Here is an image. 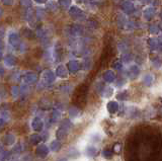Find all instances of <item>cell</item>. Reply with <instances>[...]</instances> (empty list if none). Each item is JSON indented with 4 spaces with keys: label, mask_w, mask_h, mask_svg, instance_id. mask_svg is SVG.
<instances>
[{
    "label": "cell",
    "mask_w": 162,
    "mask_h": 161,
    "mask_svg": "<svg viewBox=\"0 0 162 161\" xmlns=\"http://www.w3.org/2000/svg\"><path fill=\"white\" fill-rule=\"evenodd\" d=\"M55 81V75L52 71H45L42 75V83L44 85H50Z\"/></svg>",
    "instance_id": "obj_1"
},
{
    "label": "cell",
    "mask_w": 162,
    "mask_h": 161,
    "mask_svg": "<svg viewBox=\"0 0 162 161\" xmlns=\"http://www.w3.org/2000/svg\"><path fill=\"white\" fill-rule=\"evenodd\" d=\"M35 154L41 158H45L46 156L49 154V148L47 147L45 144H41L35 149Z\"/></svg>",
    "instance_id": "obj_2"
},
{
    "label": "cell",
    "mask_w": 162,
    "mask_h": 161,
    "mask_svg": "<svg viewBox=\"0 0 162 161\" xmlns=\"http://www.w3.org/2000/svg\"><path fill=\"white\" fill-rule=\"evenodd\" d=\"M32 128L35 132H41L44 128V122L40 118H35L32 123Z\"/></svg>",
    "instance_id": "obj_3"
},
{
    "label": "cell",
    "mask_w": 162,
    "mask_h": 161,
    "mask_svg": "<svg viewBox=\"0 0 162 161\" xmlns=\"http://www.w3.org/2000/svg\"><path fill=\"white\" fill-rule=\"evenodd\" d=\"M23 82L27 84H30L34 83V82L37 81V75L35 73H28V74H25L22 78Z\"/></svg>",
    "instance_id": "obj_4"
},
{
    "label": "cell",
    "mask_w": 162,
    "mask_h": 161,
    "mask_svg": "<svg viewBox=\"0 0 162 161\" xmlns=\"http://www.w3.org/2000/svg\"><path fill=\"white\" fill-rule=\"evenodd\" d=\"M68 132H69L68 129L60 126L58 131H57V138H58V140H63V139H65L68 135Z\"/></svg>",
    "instance_id": "obj_5"
},
{
    "label": "cell",
    "mask_w": 162,
    "mask_h": 161,
    "mask_svg": "<svg viewBox=\"0 0 162 161\" xmlns=\"http://www.w3.org/2000/svg\"><path fill=\"white\" fill-rule=\"evenodd\" d=\"M14 142H15V137L13 136L12 134H7L4 136V143L6 145H13Z\"/></svg>",
    "instance_id": "obj_6"
},
{
    "label": "cell",
    "mask_w": 162,
    "mask_h": 161,
    "mask_svg": "<svg viewBox=\"0 0 162 161\" xmlns=\"http://www.w3.org/2000/svg\"><path fill=\"white\" fill-rule=\"evenodd\" d=\"M108 110L111 113H115L119 110V105L115 101H111L108 105Z\"/></svg>",
    "instance_id": "obj_7"
},
{
    "label": "cell",
    "mask_w": 162,
    "mask_h": 161,
    "mask_svg": "<svg viewBox=\"0 0 162 161\" xmlns=\"http://www.w3.org/2000/svg\"><path fill=\"white\" fill-rule=\"evenodd\" d=\"M60 119V112L59 110H54L53 113H52L51 117H50V122L52 123V124H55V123H57Z\"/></svg>",
    "instance_id": "obj_8"
},
{
    "label": "cell",
    "mask_w": 162,
    "mask_h": 161,
    "mask_svg": "<svg viewBox=\"0 0 162 161\" xmlns=\"http://www.w3.org/2000/svg\"><path fill=\"white\" fill-rule=\"evenodd\" d=\"M61 148V143L59 142V140H55L51 143V146H50V149H51L53 152H57L59 151Z\"/></svg>",
    "instance_id": "obj_9"
},
{
    "label": "cell",
    "mask_w": 162,
    "mask_h": 161,
    "mask_svg": "<svg viewBox=\"0 0 162 161\" xmlns=\"http://www.w3.org/2000/svg\"><path fill=\"white\" fill-rule=\"evenodd\" d=\"M10 158V152L6 150L0 151V161H6Z\"/></svg>",
    "instance_id": "obj_10"
},
{
    "label": "cell",
    "mask_w": 162,
    "mask_h": 161,
    "mask_svg": "<svg viewBox=\"0 0 162 161\" xmlns=\"http://www.w3.org/2000/svg\"><path fill=\"white\" fill-rule=\"evenodd\" d=\"M85 153H86V155L88 156H95V154L97 153V149L93 147V146H89V147L86 148Z\"/></svg>",
    "instance_id": "obj_11"
},
{
    "label": "cell",
    "mask_w": 162,
    "mask_h": 161,
    "mask_svg": "<svg viewBox=\"0 0 162 161\" xmlns=\"http://www.w3.org/2000/svg\"><path fill=\"white\" fill-rule=\"evenodd\" d=\"M41 141H42V137H41L40 135L35 134V135H32V136H30V142H32V144H34V145L39 144Z\"/></svg>",
    "instance_id": "obj_12"
},
{
    "label": "cell",
    "mask_w": 162,
    "mask_h": 161,
    "mask_svg": "<svg viewBox=\"0 0 162 161\" xmlns=\"http://www.w3.org/2000/svg\"><path fill=\"white\" fill-rule=\"evenodd\" d=\"M69 69H70L71 72H76V71L79 69V64H78V62L72 61V62L69 63Z\"/></svg>",
    "instance_id": "obj_13"
},
{
    "label": "cell",
    "mask_w": 162,
    "mask_h": 161,
    "mask_svg": "<svg viewBox=\"0 0 162 161\" xmlns=\"http://www.w3.org/2000/svg\"><path fill=\"white\" fill-rule=\"evenodd\" d=\"M115 74H114L113 72H111V71H108V72H106V74H104V79L106 80L108 82H113L114 80H115Z\"/></svg>",
    "instance_id": "obj_14"
},
{
    "label": "cell",
    "mask_w": 162,
    "mask_h": 161,
    "mask_svg": "<svg viewBox=\"0 0 162 161\" xmlns=\"http://www.w3.org/2000/svg\"><path fill=\"white\" fill-rule=\"evenodd\" d=\"M57 73H58V75L60 77H66L67 76V71H66L65 68L63 67V66H61V67L58 68V70H57Z\"/></svg>",
    "instance_id": "obj_15"
},
{
    "label": "cell",
    "mask_w": 162,
    "mask_h": 161,
    "mask_svg": "<svg viewBox=\"0 0 162 161\" xmlns=\"http://www.w3.org/2000/svg\"><path fill=\"white\" fill-rule=\"evenodd\" d=\"M78 113H79V110H77L76 108H71L70 110H69V113H70V117L71 118H75V117H77L78 116Z\"/></svg>",
    "instance_id": "obj_16"
},
{
    "label": "cell",
    "mask_w": 162,
    "mask_h": 161,
    "mask_svg": "<svg viewBox=\"0 0 162 161\" xmlns=\"http://www.w3.org/2000/svg\"><path fill=\"white\" fill-rule=\"evenodd\" d=\"M5 63L9 66V67H11V66H13L14 64H15V60H14L13 57H7V59L5 60Z\"/></svg>",
    "instance_id": "obj_17"
},
{
    "label": "cell",
    "mask_w": 162,
    "mask_h": 161,
    "mask_svg": "<svg viewBox=\"0 0 162 161\" xmlns=\"http://www.w3.org/2000/svg\"><path fill=\"white\" fill-rule=\"evenodd\" d=\"M152 81H153V77H152L151 75H146V76L144 77V83L146 85H150L152 83Z\"/></svg>",
    "instance_id": "obj_18"
},
{
    "label": "cell",
    "mask_w": 162,
    "mask_h": 161,
    "mask_svg": "<svg viewBox=\"0 0 162 161\" xmlns=\"http://www.w3.org/2000/svg\"><path fill=\"white\" fill-rule=\"evenodd\" d=\"M138 73H139V69H138L137 67H133L132 69H131V77L134 78L138 75Z\"/></svg>",
    "instance_id": "obj_19"
},
{
    "label": "cell",
    "mask_w": 162,
    "mask_h": 161,
    "mask_svg": "<svg viewBox=\"0 0 162 161\" xmlns=\"http://www.w3.org/2000/svg\"><path fill=\"white\" fill-rule=\"evenodd\" d=\"M12 90H11V92H12V94L14 96H17L18 94H20V88L18 86H13L12 88Z\"/></svg>",
    "instance_id": "obj_20"
},
{
    "label": "cell",
    "mask_w": 162,
    "mask_h": 161,
    "mask_svg": "<svg viewBox=\"0 0 162 161\" xmlns=\"http://www.w3.org/2000/svg\"><path fill=\"white\" fill-rule=\"evenodd\" d=\"M21 151H22V147H21L20 144H18V145H16L15 147L13 148V152H14V153H20Z\"/></svg>",
    "instance_id": "obj_21"
},
{
    "label": "cell",
    "mask_w": 162,
    "mask_h": 161,
    "mask_svg": "<svg viewBox=\"0 0 162 161\" xmlns=\"http://www.w3.org/2000/svg\"><path fill=\"white\" fill-rule=\"evenodd\" d=\"M111 94H113V89L111 88H108L106 90H104V96L106 97H109Z\"/></svg>",
    "instance_id": "obj_22"
},
{
    "label": "cell",
    "mask_w": 162,
    "mask_h": 161,
    "mask_svg": "<svg viewBox=\"0 0 162 161\" xmlns=\"http://www.w3.org/2000/svg\"><path fill=\"white\" fill-rule=\"evenodd\" d=\"M103 155H104V157H109V156H111V151H108V150L103 151Z\"/></svg>",
    "instance_id": "obj_23"
},
{
    "label": "cell",
    "mask_w": 162,
    "mask_h": 161,
    "mask_svg": "<svg viewBox=\"0 0 162 161\" xmlns=\"http://www.w3.org/2000/svg\"><path fill=\"white\" fill-rule=\"evenodd\" d=\"M3 125H4V120L3 119H0V129L3 127Z\"/></svg>",
    "instance_id": "obj_24"
},
{
    "label": "cell",
    "mask_w": 162,
    "mask_h": 161,
    "mask_svg": "<svg viewBox=\"0 0 162 161\" xmlns=\"http://www.w3.org/2000/svg\"><path fill=\"white\" fill-rule=\"evenodd\" d=\"M2 73H3V69H2V68H1V67H0V75H1V74H2Z\"/></svg>",
    "instance_id": "obj_25"
},
{
    "label": "cell",
    "mask_w": 162,
    "mask_h": 161,
    "mask_svg": "<svg viewBox=\"0 0 162 161\" xmlns=\"http://www.w3.org/2000/svg\"><path fill=\"white\" fill-rule=\"evenodd\" d=\"M58 161H67L65 159V158H62V159H60V160H58Z\"/></svg>",
    "instance_id": "obj_26"
}]
</instances>
